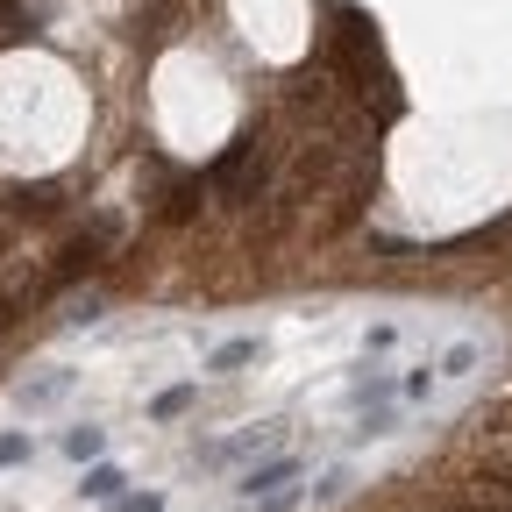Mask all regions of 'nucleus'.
Segmentation results:
<instances>
[{"label": "nucleus", "mask_w": 512, "mask_h": 512, "mask_svg": "<svg viewBox=\"0 0 512 512\" xmlns=\"http://www.w3.org/2000/svg\"><path fill=\"white\" fill-rule=\"evenodd\" d=\"M278 420H256V427H242V434H228V441H207L200 448V463L207 470H228V463H264L271 456V448H278Z\"/></svg>", "instance_id": "obj_1"}, {"label": "nucleus", "mask_w": 512, "mask_h": 512, "mask_svg": "<svg viewBox=\"0 0 512 512\" xmlns=\"http://www.w3.org/2000/svg\"><path fill=\"white\" fill-rule=\"evenodd\" d=\"M249 185H264V157H256V143L242 136V143L214 164V192H221V200H242Z\"/></svg>", "instance_id": "obj_2"}, {"label": "nucleus", "mask_w": 512, "mask_h": 512, "mask_svg": "<svg viewBox=\"0 0 512 512\" xmlns=\"http://www.w3.org/2000/svg\"><path fill=\"white\" fill-rule=\"evenodd\" d=\"M72 384H79V370L50 363L43 377H22V384H15V406H22V413H50L57 399H72Z\"/></svg>", "instance_id": "obj_3"}, {"label": "nucleus", "mask_w": 512, "mask_h": 512, "mask_svg": "<svg viewBox=\"0 0 512 512\" xmlns=\"http://www.w3.org/2000/svg\"><path fill=\"white\" fill-rule=\"evenodd\" d=\"M299 470H306L299 456H264V463H249V470H242V484H235V491L256 505V498H271V491H292V477H299Z\"/></svg>", "instance_id": "obj_4"}, {"label": "nucleus", "mask_w": 512, "mask_h": 512, "mask_svg": "<svg viewBox=\"0 0 512 512\" xmlns=\"http://www.w3.org/2000/svg\"><path fill=\"white\" fill-rule=\"evenodd\" d=\"M264 356H271L264 335H235V342H221V349L207 356V377H242L249 363H264Z\"/></svg>", "instance_id": "obj_5"}, {"label": "nucleus", "mask_w": 512, "mask_h": 512, "mask_svg": "<svg viewBox=\"0 0 512 512\" xmlns=\"http://www.w3.org/2000/svg\"><path fill=\"white\" fill-rule=\"evenodd\" d=\"M392 399H399V377H392V370H356V377H349V406H356V413L392 406Z\"/></svg>", "instance_id": "obj_6"}, {"label": "nucleus", "mask_w": 512, "mask_h": 512, "mask_svg": "<svg viewBox=\"0 0 512 512\" xmlns=\"http://www.w3.org/2000/svg\"><path fill=\"white\" fill-rule=\"evenodd\" d=\"M121 484H128V477H121L114 463H93V470H86V484H79V498H86V505H114V498H121Z\"/></svg>", "instance_id": "obj_7"}, {"label": "nucleus", "mask_w": 512, "mask_h": 512, "mask_svg": "<svg viewBox=\"0 0 512 512\" xmlns=\"http://www.w3.org/2000/svg\"><path fill=\"white\" fill-rule=\"evenodd\" d=\"M192 406H200V384H171V392L150 399V420H185Z\"/></svg>", "instance_id": "obj_8"}, {"label": "nucleus", "mask_w": 512, "mask_h": 512, "mask_svg": "<svg viewBox=\"0 0 512 512\" xmlns=\"http://www.w3.org/2000/svg\"><path fill=\"white\" fill-rule=\"evenodd\" d=\"M100 448H107V427H64V456L72 463H100Z\"/></svg>", "instance_id": "obj_9"}, {"label": "nucleus", "mask_w": 512, "mask_h": 512, "mask_svg": "<svg viewBox=\"0 0 512 512\" xmlns=\"http://www.w3.org/2000/svg\"><path fill=\"white\" fill-rule=\"evenodd\" d=\"M349 484H356V477H349V463H335V470H320V477L306 484V498H313V505H335Z\"/></svg>", "instance_id": "obj_10"}, {"label": "nucleus", "mask_w": 512, "mask_h": 512, "mask_svg": "<svg viewBox=\"0 0 512 512\" xmlns=\"http://www.w3.org/2000/svg\"><path fill=\"white\" fill-rule=\"evenodd\" d=\"M484 363V342H456V349H448L441 363H434V377H470Z\"/></svg>", "instance_id": "obj_11"}, {"label": "nucleus", "mask_w": 512, "mask_h": 512, "mask_svg": "<svg viewBox=\"0 0 512 512\" xmlns=\"http://www.w3.org/2000/svg\"><path fill=\"white\" fill-rule=\"evenodd\" d=\"M29 456H36V441H29L22 427H8V434H0V470H22Z\"/></svg>", "instance_id": "obj_12"}, {"label": "nucleus", "mask_w": 512, "mask_h": 512, "mask_svg": "<svg viewBox=\"0 0 512 512\" xmlns=\"http://www.w3.org/2000/svg\"><path fill=\"white\" fill-rule=\"evenodd\" d=\"M399 420H392V406H370V413H356V441H377V434H392Z\"/></svg>", "instance_id": "obj_13"}, {"label": "nucleus", "mask_w": 512, "mask_h": 512, "mask_svg": "<svg viewBox=\"0 0 512 512\" xmlns=\"http://www.w3.org/2000/svg\"><path fill=\"white\" fill-rule=\"evenodd\" d=\"M100 313H107V299H100V292H86V299H72V306H64V320H72V328H93Z\"/></svg>", "instance_id": "obj_14"}, {"label": "nucleus", "mask_w": 512, "mask_h": 512, "mask_svg": "<svg viewBox=\"0 0 512 512\" xmlns=\"http://www.w3.org/2000/svg\"><path fill=\"white\" fill-rule=\"evenodd\" d=\"M107 512H164V491H121Z\"/></svg>", "instance_id": "obj_15"}, {"label": "nucleus", "mask_w": 512, "mask_h": 512, "mask_svg": "<svg viewBox=\"0 0 512 512\" xmlns=\"http://www.w3.org/2000/svg\"><path fill=\"white\" fill-rule=\"evenodd\" d=\"M399 392H406V399H427V392H434V370H406Z\"/></svg>", "instance_id": "obj_16"}, {"label": "nucleus", "mask_w": 512, "mask_h": 512, "mask_svg": "<svg viewBox=\"0 0 512 512\" xmlns=\"http://www.w3.org/2000/svg\"><path fill=\"white\" fill-rule=\"evenodd\" d=\"M299 505H306V491H271V498L256 505V512H299Z\"/></svg>", "instance_id": "obj_17"}, {"label": "nucleus", "mask_w": 512, "mask_h": 512, "mask_svg": "<svg viewBox=\"0 0 512 512\" xmlns=\"http://www.w3.org/2000/svg\"><path fill=\"white\" fill-rule=\"evenodd\" d=\"M8 8H15V0H0V15H8Z\"/></svg>", "instance_id": "obj_18"}]
</instances>
